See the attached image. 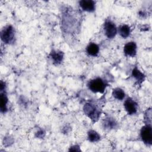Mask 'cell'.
I'll list each match as a JSON object with an SVG mask.
<instances>
[{
	"label": "cell",
	"mask_w": 152,
	"mask_h": 152,
	"mask_svg": "<svg viewBox=\"0 0 152 152\" xmlns=\"http://www.w3.org/2000/svg\"><path fill=\"white\" fill-rule=\"evenodd\" d=\"M79 5L83 11L91 12L95 10V2L92 0H81L79 1Z\"/></svg>",
	"instance_id": "cell-8"
},
{
	"label": "cell",
	"mask_w": 152,
	"mask_h": 152,
	"mask_svg": "<svg viewBox=\"0 0 152 152\" xmlns=\"http://www.w3.org/2000/svg\"><path fill=\"white\" fill-rule=\"evenodd\" d=\"M137 103L131 97H128L124 102V107L128 115H134L137 112Z\"/></svg>",
	"instance_id": "cell-6"
},
{
	"label": "cell",
	"mask_w": 152,
	"mask_h": 152,
	"mask_svg": "<svg viewBox=\"0 0 152 152\" xmlns=\"http://www.w3.org/2000/svg\"><path fill=\"white\" fill-rule=\"evenodd\" d=\"M137 45L134 42L126 43L124 48V52L126 56L134 57L137 54Z\"/></svg>",
	"instance_id": "cell-7"
},
{
	"label": "cell",
	"mask_w": 152,
	"mask_h": 152,
	"mask_svg": "<svg viewBox=\"0 0 152 152\" xmlns=\"http://www.w3.org/2000/svg\"><path fill=\"white\" fill-rule=\"evenodd\" d=\"M83 110L85 115L95 122L98 120L100 115V110L96 106L91 102L86 103L84 106Z\"/></svg>",
	"instance_id": "cell-3"
},
{
	"label": "cell",
	"mask_w": 152,
	"mask_h": 152,
	"mask_svg": "<svg viewBox=\"0 0 152 152\" xmlns=\"http://www.w3.org/2000/svg\"><path fill=\"white\" fill-rule=\"evenodd\" d=\"M104 31L105 35L109 39H113L115 37L118 29L115 24L111 20H106L104 23Z\"/></svg>",
	"instance_id": "cell-5"
},
{
	"label": "cell",
	"mask_w": 152,
	"mask_h": 152,
	"mask_svg": "<svg viewBox=\"0 0 152 152\" xmlns=\"http://www.w3.org/2000/svg\"><path fill=\"white\" fill-rule=\"evenodd\" d=\"M87 137L89 141L92 142H97L100 139V135L94 130H90L88 132Z\"/></svg>",
	"instance_id": "cell-16"
},
{
	"label": "cell",
	"mask_w": 152,
	"mask_h": 152,
	"mask_svg": "<svg viewBox=\"0 0 152 152\" xmlns=\"http://www.w3.org/2000/svg\"><path fill=\"white\" fill-rule=\"evenodd\" d=\"M88 88L93 93H103L106 87V84L101 78L97 77L91 80L87 84Z\"/></svg>",
	"instance_id": "cell-2"
},
{
	"label": "cell",
	"mask_w": 152,
	"mask_h": 152,
	"mask_svg": "<svg viewBox=\"0 0 152 152\" xmlns=\"http://www.w3.org/2000/svg\"><path fill=\"white\" fill-rule=\"evenodd\" d=\"M1 38L5 44H11L14 42L15 29L11 25L5 26L1 31Z\"/></svg>",
	"instance_id": "cell-1"
},
{
	"label": "cell",
	"mask_w": 152,
	"mask_h": 152,
	"mask_svg": "<svg viewBox=\"0 0 152 152\" xmlns=\"http://www.w3.org/2000/svg\"><path fill=\"white\" fill-rule=\"evenodd\" d=\"M87 53L91 56H97L99 53V47L94 43H90L86 48Z\"/></svg>",
	"instance_id": "cell-11"
},
{
	"label": "cell",
	"mask_w": 152,
	"mask_h": 152,
	"mask_svg": "<svg viewBox=\"0 0 152 152\" xmlns=\"http://www.w3.org/2000/svg\"><path fill=\"white\" fill-rule=\"evenodd\" d=\"M45 134V133L44 131L42 129H40L36 133V136L38 138H43L44 137Z\"/></svg>",
	"instance_id": "cell-17"
},
{
	"label": "cell",
	"mask_w": 152,
	"mask_h": 152,
	"mask_svg": "<svg viewBox=\"0 0 152 152\" xmlns=\"http://www.w3.org/2000/svg\"><path fill=\"white\" fill-rule=\"evenodd\" d=\"M50 56L53 63L58 65L62 62L64 59V53L60 50H53L50 53Z\"/></svg>",
	"instance_id": "cell-9"
},
{
	"label": "cell",
	"mask_w": 152,
	"mask_h": 152,
	"mask_svg": "<svg viewBox=\"0 0 152 152\" xmlns=\"http://www.w3.org/2000/svg\"><path fill=\"white\" fill-rule=\"evenodd\" d=\"M103 128L106 129H112L117 127L118 123L114 118L107 117L103 120Z\"/></svg>",
	"instance_id": "cell-10"
},
{
	"label": "cell",
	"mask_w": 152,
	"mask_h": 152,
	"mask_svg": "<svg viewBox=\"0 0 152 152\" xmlns=\"http://www.w3.org/2000/svg\"><path fill=\"white\" fill-rule=\"evenodd\" d=\"M112 96L114 98L118 100H122L125 97V93L123 89L117 87L113 89Z\"/></svg>",
	"instance_id": "cell-15"
},
{
	"label": "cell",
	"mask_w": 152,
	"mask_h": 152,
	"mask_svg": "<svg viewBox=\"0 0 152 152\" xmlns=\"http://www.w3.org/2000/svg\"><path fill=\"white\" fill-rule=\"evenodd\" d=\"M140 137L142 141L147 145L152 144V128L151 124H146L140 131Z\"/></svg>",
	"instance_id": "cell-4"
},
{
	"label": "cell",
	"mask_w": 152,
	"mask_h": 152,
	"mask_svg": "<svg viewBox=\"0 0 152 152\" xmlns=\"http://www.w3.org/2000/svg\"><path fill=\"white\" fill-rule=\"evenodd\" d=\"M69 151H81V150L80 149V147L77 145H73L72 147H71L69 149Z\"/></svg>",
	"instance_id": "cell-18"
},
{
	"label": "cell",
	"mask_w": 152,
	"mask_h": 152,
	"mask_svg": "<svg viewBox=\"0 0 152 152\" xmlns=\"http://www.w3.org/2000/svg\"><path fill=\"white\" fill-rule=\"evenodd\" d=\"M118 32L120 36L122 38L126 39L130 35V33H131L130 27L128 25L123 24L119 27Z\"/></svg>",
	"instance_id": "cell-14"
},
{
	"label": "cell",
	"mask_w": 152,
	"mask_h": 152,
	"mask_svg": "<svg viewBox=\"0 0 152 152\" xmlns=\"http://www.w3.org/2000/svg\"><path fill=\"white\" fill-rule=\"evenodd\" d=\"M132 76L136 80L138 84H141L145 80L144 74L141 72L137 66H135L132 71Z\"/></svg>",
	"instance_id": "cell-12"
},
{
	"label": "cell",
	"mask_w": 152,
	"mask_h": 152,
	"mask_svg": "<svg viewBox=\"0 0 152 152\" xmlns=\"http://www.w3.org/2000/svg\"><path fill=\"white\" fill-rule=\"evenodd\" d=\"M0 109L1 112L2 113H5L7 111V103H8V98L5 93V91H1V95H0Z\"/></svg>",
	"instance_id": "cell-13"
}]
</instances>
